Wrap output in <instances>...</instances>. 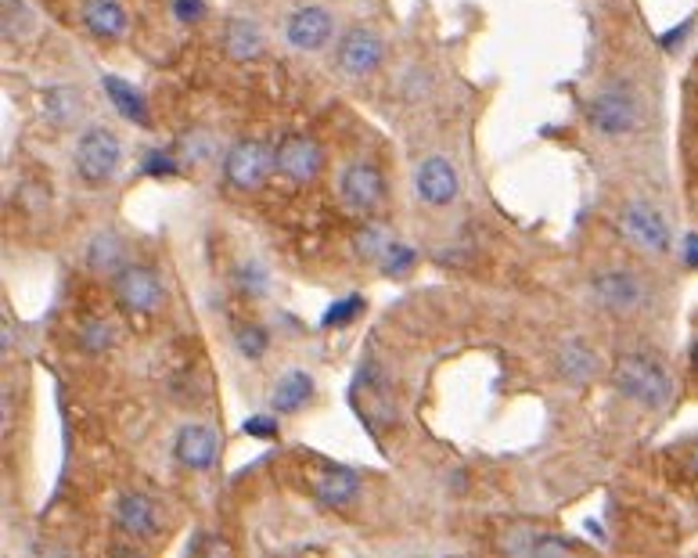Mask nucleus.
Segmentation results:
<instances>
[{"label": "nucleus", "mask_w": 698, "mask_h": 558, "mask_svg": "<svg viewBox=\"0 0 698 558\" xmlns=\"http://www.w3.org/2000/svg\"><path fill=\"white\" fill-rule=\"evenodd\" d=\"M321 145L302 138V133H288V138L275 148V166L278 173H285L292 185H310V180L321 173Z\"/></svg>", "instance_id": "6e6552de"}, {"label": "nucleus", "mask_w": 698, "mask_h": 558, "mask_svg": "<svg viewBox=\"0 0 698 558\" xmlns=\"http://www.w3.org/2000/svg\"><path fill=\"white\" fill-rule=\"evenodd\" d=\"M590 296L595 303L609 313H630L645 303V285L637 281L630 270H601V275L590 281Z\"/></svg>", "instance_id": "0eeeda50"}, {"label": "nucleus", "mask_w": 698, "mask_h": 558, "mask_svg": "<svg viewBox=\"0 0 698 558\" xmlns=\"http://www.w3.org/2000/svg\"><path fill=\"white\" fill-rule=\"evenodd\" d=\"M123 148H119V138L104 127H90L80 141H76V173H80L87 185H104L116 166Z\"/></svg>", "instance_id": "20e7f679"}, {"label": "nucleus", "mask_w": 698, "mask_h": 558, "mask_svg": "<svg viewBox=\"0 0 698 558\" xmlns=\"http://www.w3.org/2000/svg\"><path fill=\"white\" fill-rule=\"evenodd\" d=\"M241 432H246V436H260V440H275V436H278V421L270 418V415H256V418L246 421V426H241Z\"/></svg>", "instance_id": "bb28decb"}, {"label": "nucleus", "mask_w": 698, "mask_h": 558, "mask_svg": "<svg viewBox=\"0 0 698 558\" xmlns=\"http://www.w3.org/2000/svg\"><path fill=\"white\" fill-rule=\"evenodd\" d=\"M529 551H537V555L572 551V540H561V537H537V545H529Z\"/></svg>", "instance_id": "c756f323"}, {"label": "nucleus", "mask_w": 698, "mask_h": 558, "mask_svg": "<svg viewBox=\"0 0 698 558\" xmlns=\"http://www.w3.org/2000/svg\"><path fill=\"white\" fill-rule=\"evenodd\" d=\"M313 494L325 508H349L360 494V476L349 472V469H331V472H325L321 479H317Z\"/></svg>", "instance_id": "f3484780"}, {"label": "nucleus", "mask_w": 698, "mask_h": 558, "mask_svg": "<svg viewBox=\"0 0 698 558\" xmlns=\"http://www.w3.org/2000/svg\"><path fill=\"white\" fill-rule=\"evenodd\" d=\"M141 170H144L148 177H173V173H177V162L170 159V152H148V159H144Z\"/></svg>", "instance_id": "a878e982"}, {"label": "nucleus", "mask_w": 698, "mask_h": 558, "mask_svg": "<svg viewBox=\"0 0 698 558\" xmlns=\"http://www.w3.org/2000/svg\"><path fill=\"white\" fill-rule=\"evenodd\" d=\"M612 382L627 400L648 407V411H659V407L670 403L674 397V379L656 357L648 353H624L612 368Z\"/></svg>", "instance_id": "f257e3e1"}, {"label": "nucleus", "mask_w": 698, "mask_h": 558, "mask_svg": "<svg viewBox=\"0 0 698 558\" xmlns=\"http://www.w3.org/2000/svg\"><path fill=\"white\" fill-rule=\"evenodd\" d=\"M688 33H691V19H688V22H680L677 29H670V33H662V48H666V51H677L680 43H685Z\"/></svg>", "instance_id": "7c9ffc66"}, {"label": "nucleus", "mask_w": 698, "mask_h": 558, "mask_svg": "<svg viewBox=\"0 0 698 558\" xmlns=\"http://www.w3.org/2000/svg\"><path fill=\"white\" fill-rule=\"evenodd\" d=\"M695 465H698V458H695Z\"/></svg>", "instance_id": "72a5a7b5"}, {"label": "nucleus", "mask_w": 698, "mask_h": 558, "mask_svg": "<svg viewBox=\"0 0 698 558\" xmlns=\"http://www.w3.org/2000/svg\"><path fill=\"white\" fill-rule=\"evenodd\" d=\"M619 231H624V238L634 249L651 252V256L670 252V246H674L670 223H666V217L648 202H627L624 213H619Z\"/></svg>", "instance_id": "f03ea898"}, {"label": "nucleus", "mask_w": 698, "mask_h": 558, "mask_svg": "<svg viewBox=\"0 0 698 558\" xmlns=\"http://www.w3.org/2000/svg\"><path fill=\"white\" fill-rule=\"evenodd\" d=\"M112 516H116V526L127 537H141L144 540V537H156L159 534L156 505H151L144 494H119Z\"/></svg>", "instance_id": "4468645a"}, {"label": "nucleus", "mask_w": 698, "mask_h": 558, "mask_svg": "<svg viewBox=\"0 0 698 558\" xmlns=\"http://www.w3.org/2000/svg\"><path fill=\"white\" fill-rule=\"evenodd\" d=\"M177 22H202L206 19V0H173Z\"/></svg>", "instance_id": "c85d7f7f"}, {"label": "nucleus", "mask_w": 698, "mask_h": 558, "mask_svg": "<svg viewBox=\"0 0 698 558\" xmlns=\"http://www.w3.org/2000/svg\"><path fill=\"white\" fill-rule=\"evenodd\" d=\"M87 267L90 270H123V241L109 231L94 235L87 246Z\"/></svg>", "instance_id": "aec40b11"}, {"label": "nucleus", "mask_w": 698, "mask_h": 558, "mask_svg": "<svg viewBox=\"0 0 698 558\" xmlns=\"http://www.w3.org/2000/svg\"><path fill=\"white\" fill-rule=\"evenodd\" d=\"M173 458L191 472H206L220 458V436L209 426H195V421L191 426H180L173 436Z\"/></svg>", "instance_id": "1a4fd4ad"}, {"label": "nucleus", "mask_w": 698, "mask_h": 558, "mask_svg": "<svg viewBox=\"0 0 698 558\" xmlns=\"http://www.w3.org/2000/svg\"><path fill=\"white\" fill-rule=\"evenodd\" d=\"M389 246H392L389 231L378 228V223H371V228H363L357 235V256H360V260H382Z\"/></svg>", "instance_id": "5701e85b"}, {"label": "nucleus", "mask_w": 698, "mask_h": 558, "mask_svg": "<svg viewBox=\"0 0 698 558\" xmlns=\"http://www.w3.org/2000/svg\"><path fill=\"white\" fill-rule=\"evenodd\" d=\"M227 54L235 58V62H249V58H256L263 51V37H260V29H256L252 22L246 19H235V22H227Z\"/></svg>", "instance_id": "6ab92c4d"}, {"label": "nucleus", "mask_w": 698, "mask_h": 558, "mask_svg": "<svg viewBox=\"0 0 698 558\" xmlns=\"http://www.w3.org/2000/svg\"><path fill=\"white\" fill-rule=\"evenodd\" d=\"M270 170H278L275 166V148L263 145V141H238L231 145V152L223 156V180L238 191H256L267 180Z\"/></svg>", "instance_id": "7ed1b4c3"}, {"label": "nucleus", "mask_w": 698, "mask_h": 558, "mask_svg": "<svg viewBox=\"0 0 698 558\" xmlns=\"http://www.w3.org/2000/svg\"><path fill=\"white\" fill-rule=\"evenodd\" d=\"M415 188L421 195V202L450 206L453 199H458V191H461V177H458V170H453V162L447 156H429L418 166Z\"/></svg>", "instance_id": "9d476101"}, {"label": "nucleus", "mask_w": 698, "mask_h": 558, "mask_svg": "<svg viewBox=\"0 0 698 558\" xmlns=\"http://www.w3.org/2000/svg\"><path fill=\"white\" fill-rule=\"evenodd\" d=\"M558 371H561V379H569V382H587V379H595V371H598V360L595 353L587 350V346H566V350L558 353Z\"/></svg>", "instance_id": "412c9836"}, {"label": "nucleus", "mask_w": 698, "mask_h": 558, "mask_svg": "<svg viewBox=\"0 0 698 558\" xmlns=\"http://www.w3.org/2000/svg\"><path fill=\"white\" fill-rule=\"evenodd\" d=\"M83 22L90 29V37L98 40H119L127 33V11L116 0H87Z\"/></svg>", "instance_id": "dca6fc26"}, {"label": "nucleus", "mask_w": 698, "mask_h": 558, "mask_svg": "<svg viewBox=\"0 0 698 558\" xmlns=\"http://www.w3.org/2000/svg\"><path fill=\"white\" fill-rule=\"evenodd\" d=\"M587 119L598 133H605V138H627V133L637 130L641 112H637V101L630 90L616 87V90H601V94L590 98Z\"/></svg>", "instance_id": "39448f33"}, {"label": "nucleus", "mask_w": 698, "mask_h": 558, "mask_svg": "<svg viewBox=\"0 0 698 558\" xmlns=\"http://www.w3.org/2000/svg\"><path fill=\"white\" fill-rule=\"evenodd\" d=\"M112 289H116L119 307L130 310V313H156L162 307V299H166L162 281H159V275L151 267H123V270H116Z\"/></svg>", "instance_id": "423d86ee"}, {"label": "nucleus", "mask_w": 698, "mask_h": 558, "mask_svg": "<svg viewBox=\"0 0 698 558\" xmlns=\"http://www.w3.org/2000/svg\"><path fill=\"white\" fill-rule=\"evenodd\" d=\"M285 37L299 51H321L331 40V14L325 8H302L288 19Z\"/></svg>", "instance_id": "ddd939ff"}, {"label": "nucleus", "mask_w": 698, "mask_h": 558, "mask_svg": "<svg viewBox=\"0 0 698 558\" xmlns=\"http://www.w3.org/2000/svg\"><path fill=\"white\" fill-rule=\"evenodd\" d=\"M267 342H270V336H267V328H260V325H238L235 328V346L241 350V357L260 360L267 353Z\"/></svg>", "instance_id": "4be33fe9"}, {"label": "nucleus", "mask_w": 698, "mask_h": 558, "mask_svg": "<svg viewBox=\"0 0 698 558\" xmlns=\"http://www.w3.org/2000/svg\"><path fill=\"white\" fill-rule=\"evenodd\" d=\"M680 246H685V263L698 270V235H688Z\"/></svg>", "instance_id": "2f4dec72"}, {"label": "nucleus", "mask_w": 698, "mask_h": 558, "mask_svg": "<svg viewBox=\"0 0 698 558\" xmlns=\"http://www.w3.org/2000/svg\"><path fill=\"white\" fill-rule=\"evenodd\" d=\"M382 188H386V180L371 162H349L342 170V177H339L342 202L349 209H357V213H368V209H375L378 202H382Z\"/></svg>", "instance_id": "9b49d317"}, {"label": "nucleus", "mask_w": 698, "mask_h": 558, "mask_svg": "<svg viewBox=\"0 0 698 558\" xmlns=\"http://www.w3.org/2000/svg\"><path fill=\"white\" fill-rule=\"evenodd\" d=\"M357 313H363V296H346V299H339V303H331V307L325 310L321 325H325V328H342V325L353 321Z\"/></svg>", "instance_id": "393cba45"}, {"label": "nucleus", "mask_w": 698, "mask_h": 558, "mask_svg": "<svg viewBox=\"0 0 698 558\" xmlns=\"http://www.w3.org/2000/svg\"><path fill=\"white\" fill-rule=\"evenodd\" d=\"M313 400V379L307 371H285L278 386H275V393H270V411L275 415H292L299 411V407H307Z\"/></svg>", "instance_id": "2eb2a0df"}, {"label": "nucleus", "mask_w": 698, "mask_h": 558, "mask_svg": "<svg viewBox=\"0 0 698 558\" xmlns=\"http://www.w3.org/2000/svg\"><path fill=\"white\" fill-rule=\"evenodd\" d=\"M382 62V40L371 29H349L346 40L339 43L336 66L346 72V77H368V72L378 69Z\"/></svg>", "instance_id": "f8f14e48"}, {"label": "nucleus", "mask_w": 698, "mask_h": 558, "mask_svg": "<svg viewBox=\"0 0 698 558\" xmlns=\"http://www.w3.org/2000/svg\"><path fill=\"white\" fill-rule=\"evenodd\" d=\"M415 263H418V252L411 246H403V241H392V246L386 249V256H382V270H386V275H392V278L407 275Z\"/></svg>", "instance_id": "b1692460"}, {"label": "nucleus", "mask_w": 698, "mask_h": 558, "mask_svg": "<svg viewBox=\"0 0 698 558\" xmlns=\"http://www.w3.org/2000/svg\"><path fill=\"white\" fill-rule=\"evenodd\" d=\"M101 87H104V94H109L112 109H116L119 116H123L127 123L148 127V104H144V98L138 94V87H130L127 80H119V77H104Z\"/></svg>", "instance_id": "a211bd4d"}, {"label": "nucleus", "mask_w": 698, "mask_h": 558, "mask_svg": "<svg viewBox=\"0 0 698 558\" xmlns=\"http://www.w3.org/2000/svg\"><path fill=\"white\" fill-rule=\"evenodd\" d=\"M688 360H691V371L698 375V336H695V342H691V350H688Z\"/></svg>", "instance_id": "473e14b6"}, {"label": "nucleus", "mask_w": 698, "mask_h": 558, "mask_svg": "<svg viewBox=\"0 0 698 558\" xmlns=\"http://www.w3.org/2000/svg\"><path fill=\"white\" fill-rule=\"evenodd\" d=\"M83 346H87L90 353L104 350V346H109V325H101V321L83 325Z\"/></svg>", "instance_id": "cd10ccee"}]
</instances>
